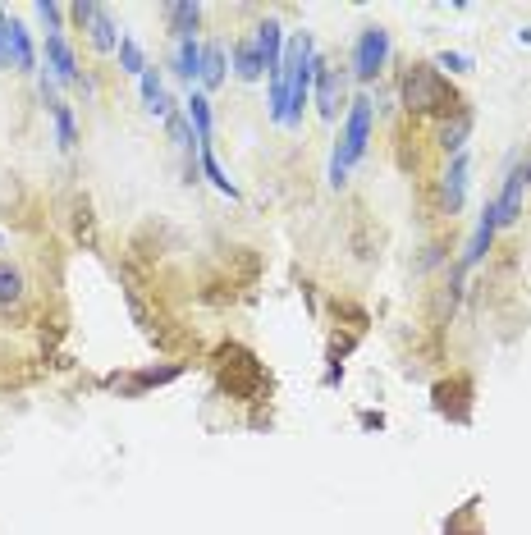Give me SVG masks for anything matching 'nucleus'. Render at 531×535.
Returning <instances> with one entry per match:
<instances>
[{"instance_id":"cd10ccee","label":"nucleus","mask_w":531,"mask_h":535,"mask_svg":"<svg viewBox=\"0 0 531 535\" xmlns=\"http://www.w3.org/2000/svg\"><path fill=\"white\" fill-rule=\"evenodd\" d=\"M522 179H527V183H531V161H527V170H522Z\"/></svg>"},{"instance_id":"9d476101","label":"nucleus","mask_w":531,"mask_h":535,"mask_svg":"<svg viewBox=\"0 0 531 535\" xmlns=\"http://www.w3.org/2000/svg\"><path fill=\"white\" fill-rule=\"evenodd\" d=\"M495 234H499V220H495V206L486 202V211H481V220H477V234H472V243H467V252H463V261H458V270L481 266V261H486V252H490V243H495Z\"/></svg>"},{"instance_id":"ddd939ff","label":"nucleus","mask_w":531,"mask_h":535,"mask_svg":"<svg viewBox=\"0 0 531 535\" xmlns=\"http://www.w3.org/2000/svg\"><path fill=\"white\" fill-rule=\"evenodd\" d=\"M174 74L184 78L188 87L202 83V46H197V37H184V42H174Z\"/></svg>"},{"instance_id":"1a4fd4ad","label":"nucleus","mask_w":531,"mask_h":535,"mask_svg":"<svg viewBox=\"0 0 531 535\" xmlns=\"http://www.w3.org/2000/svg\"><path fill=\"white\" fill-rule=\"evenodd\" d=\"M463 197H467V156L458 151L454 161H449V170H445V183H440V211L458 215L463 211Z\"/></svg>"},{"instance_id":"a211bd4d","label":"nucleus","mask_w":531,"mask_h":535,"mask_svg":"<svg viewBox=\"0 0 531 535\" xmlns=\"http://www.w3.org/2000/svg\"><path fill=\"white\" fill-rule=\"evenodd\" d=\"M467 133H472V115L467 110H458V115H449L445 124H440V147L449 151V156H458L467 142Z\"/></svg>"},{"instance_id":"f8f14e48","label":"nucleus","mask_w":531,"mask_h":535,"mask_svg":"<svg viewBox=\"0 0 531 535\" xmlns=\"http://www.w3.org/2000/svg\"><path fill=\"white\" fill-rule=\"evenodd\" d=\"M5 69H19V74H33V69H37L33 33H28L19 19H10V65H5Z\"/></svg>"},{"instance_id":"39448f33","label":"nucleus","mask_w":531,"mask_h":535,"mask_svg":"<svg viewBox=\"0 0 531 535\" xmlns=\"http://www.w3.org/2000/svg\"><path fill=\"white\" fill-rule=\"evenodd\" d=\"M74 23L87 33V42L97 46V51H120V28H115V19H110L101 5H74Z\"/></svg>"},{"instance_id":"393cba45","label":"nucleus","mask_w":531,"mask_h":535,"mask_svg":"<svg viewBox=\"0 0 531 535\" xmlns=\"http://www.w3.org/2000/svg\"><path fill=\"white\" fill-rule=\"evenodd\" d=\"M33 10H37V19H42L51 33H60V23H65V5H55V0H37Z\"/></svg>"},{"instance_id":"b1692460","label":"nucleus","mask_w":531,"mask_h":535,"mask_svg":"<svg viewBox=\"0 0 531 535\" xmlns=\"http://www.w3.org/2000/svg\"><path fill=\"white\" fill-rule=\"evenodd\" d=\"M179 375H184V366H156V371H138V380H133V389L170 385V380H179Z\"/></svg>"},{"instance_id":"9b49d317","label":"nucleus","mask_w":531,"mask_h":535,"mask_svg":"<svg viewBox=\"0 0 531 535\" xmlns=\"http://www.w3.org/2000/svg\"><path fill=\"white\" fill-rule=\"evenodd\" d=\"M252 42H257V51H261V60H266V78L280 69V60H284V28H280V19H261L257 28H252Z\"/></svg>"},{"instance_id":"f257e3e1","label":"nucleus","mask_w":531,"mask_h":535,"mask_svg":"<svg viewBox=\"0 0 531 535\" xmlns=\"http://www.w3.org/2000/svg\"><path fill=\"white\" fill-rule=\"evenodd\" d=\"M403 106H408L412 115H445L449 119L463 110V101H458V92L449 87V78L435 65H408V74H403Z\"/></svg>"},{"instance_id":"423d86ee","label":"nucleus","mask_w":531,"mask_h":535,"mask_svg":"<svg viewBox=\"0 0 531 535\" xmlns=\"http://www.w3.org/2000/svg\"><path fill=\"white\" fill-rule=\"evenodd\" d=\"M42 97H46V110H51V119H55V142H60V151H74L78 147L74 106H65V101L55 97V78L51 74H42Z\"/></svg>"},{"instance_id":"7ed1b4c3","label":"nucleus","mask_w":531,"mask_h":535,"mask_svg":"<svg viewBox=\"0 0 531 535\" xmlns=\"http://www.w3.org/2000/svg\"><path fill=\"white\" fill-rule=\"evenodd\" d=\"M390 65V33L385 28H362L358 46H353V78L358 83H376V74Z\"/></svg>"},{"instance_id":"4be33fe9","label":"nucleus","mask_w":531,"mask_h":535,"mask_svg":"<svg viewBox=\"0 0 531 535\" xmlns=\"http://www.w3.org/2000/svg\"><path fill=\"white\" fill-rule=\"evenodd\" d=\"M197 165H202V174H206L211 183H216V188H220L225 197H239V188L229 183V174H225V170H220V161H216V151H211V147H202V161H197Z\"/></svg>"},{"instance_id":"20e7f679","label":"nucleus","mask_w":531,"mask_h":535,"mask_svg":"<svg viewBox=\"0 0 531 535\" xmlns=\"http://www.w3.org/2000/svg\"><path fill=\"white\" fill-rule=\"evenodd\" d=\"M344 92H348V74H344V69H339V65H326V60H316V83H312L316 110H321L326 119H339Z\"/></svg>"},{"instance_id":"6ab92c4d","label":"nucleus","mask_w":531,"mask_h":535,"mask_svg":"<svg viewBox=\"0 0 531 535\" xmlns=\"http://www.w3.org/2000/svg\"><path fill=\"white\" fill-rule=\"evenodd\" d=\"M225 69H229L225 46H202V87L206 92H216V87L225 83Z\"/></svg>"},{"instance_id":"f03ea898","label":"nucleus","mask_w":531,"mask_h":535,"mask_svg":"<svg viewBox=\"0 0 531 535\" xmlns=\"http://www.w3.org/2000/svg\"><path fill=\"white\" fill-rule=\"evenodd\" d=\"M371 119H376V110H371V97H353L348 101V119L344 129H339V142H335V156H330V183H344L348 170L367 156V142H371Z\"/></svg>"},{"instance_id":"bb28decb","label":"nucleus","mask_w":531,"mask_h":535,"mask_svg":"<svg viewBox=\"0 0 531 535\" xmlns=\"http://www.w3.org/2000/svg\"><path fill=\"white\" fill-rule=\"evenodd\" d=\"M0 65H10V19H0Z\"/></svg>"},{"instance_id":"0eeeda50","label":"nucleus","mask_w":531,"mask_h":535,"mask_svg":"<svg viewBox=\"0 0 531 535\" xmlns=\"http://www.w3.org/2000/svg\"><path fill=\"white\" fill-rule=\"evenodd\" d=\"M46 69H51L55 83H65V87L78 83V55L65 42V33H46Z\"/></svg>"},{"instance_id":"f3484780","label":"nucleus","mask_w":531,"mask_h":535,"mask_svg":"<svg viewBox=\"0 0 531 535\" xmlns=\"http://www.w3.org/2000/svg\"><path fill=\"white\" fill-rule=\"evenodd\" d=\"M184 115H188V124H193V133H197V142L202 147H211V101H206V92H193V97L184 101Z\"/></svg>"},{"instance_id":"aec40b11","label":"nucleus","mask_w":531,"mask_h":535,"mask_svg":"<svg viewBox=\"0 0 531 535\" xmlns=\"http://www.w3.org/2000/svg\"><path fill=\"white\" fill-rule=\"evenodd\" d=\"M14 302H23V270L0 261V307H14Z\"/></svg>"},{"instance_id":"a878e982","label":"nucleus","mask_w":531,"mask_h":535,"mask_svg":"<svg viewBox=\"0 0 531 535\" xmlns=\"http://www.w3.org/2000/svg\"><path fill=\"white\" fill-rule=\"evenodd\" d=\"M435 69H449V74H463V69H472V60H467V55L445 51V55H440V60H435Z\"/></svg>"},{"instance_id":"c85d7f7f","label":"nucleus","mask_w":531,"mask_h":535,"mask_svg":"<svg viewBox=\"0 0 531 535\" xmlns=\"http://www.w3.org/2000/svg\"><path fill=\"white\" fill-rule=\"evenodd\" d=\"M0 247H5V234H0Z\"/></svg>"},{"instance_id":"6e6552de","label":"nucleus","mask_w":531,"mask_h":535,"mask_svg":"<svg viewBox=\"0 0 531 535\" xmlns=\"http://www.w3.org/2000/svg\"><path fill=\"white\" fill-rule=\"evenodd\" d=\"M522 202H527V179H522V170H513L509 179H504V193L495 197V220H499V229H513L522 220Z\"/></svg>"},{"instance_id":"dca6fc26","label":"nucleus","mask_w":531,"mask_h":535,"mask_svg":"<svg viewBox=\"0 0 531 535\" xmlns=\"http://www.w3.org/2000/svg\"><path fill=\"white\" fill-rule=\"evenodd\" d=\"M234 74H239L243 83H257V78L266 74V60H261V51H257L252 37H243V42L234 46Z\"/></svg>"},{"instance_id":"5701e85b","label":"nucleus","mask_w":531,"mask_h":535,"mask_svg":"<svg viewBox=\"0 0 531 535\" xmlns=\"http://www.w3.org/2000/svg\"><path fill=\"white\" fill-rule=\"evenodd\" d=\"M165 129H170V138L179 142L184 151L202 147V142H197V133H193V124H188V115H170V119H165Z\"/></svg>"},{"instance_id":"2eb2a0df","label":"nucleus","mask_w":531,"mask_h":535,"mask_svg":"<svg viewBox=\"0 0 531 535\" xmlns=\"http://www.w3.org/2000/svg\"><path fill=\"white\" fill-rule=\"evenodd\" d=\"M165 19H170L174 42H184V37L197 33V23H202V5H193V0H174V5H165Z\"/></svg>"},{"instance_id":"4468645a","label":"nucleus","mask_w":531,"mask_h":535,"mask_svg":"<svg viewBox=\"0 0 531 535\" xmlns=\"http://www.w3.org/2000/svg\"><path fill=\"white\" fill-rule=\"evenodd\" d=\"M138 92H142V101H147V110H152L156 119H170L174 115V101H170V92H165V83H161V74H156V69H147V74L138 78Z\"/></svg>"},{"instance_id":"412c9836","label":"nucleus","mask_w":531,"mask_h":535,"mask_svg":"<svg viewBox=\"0 0 531 535\" xmlns=\"http://www.w3.org/2000/svg\"><path fill=\"white\" fill-rule=\"evenodd\" d=\"M120 69L129 78H142L147 69H152V65H147V55H142V46L133 42V37H120Z\"/></svg>"}]
</instances>
